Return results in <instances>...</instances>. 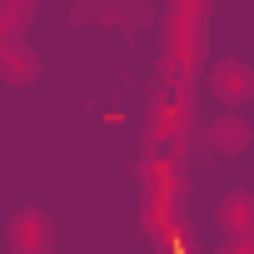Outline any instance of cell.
Wrapping results in <instances>:
<instances>
[{
	"instance_id": "1",
	"label": "cell",
	"mask_w": 254,
	"mask_h": 254,
	"mask_svg": "<svg viewBox=\"0 0 254 254\" xmlns=\"http://www.w3.org/2000/svg\"><path fill=\"white\" fill-rule=\"evenodd\" d=\"M204 5L209 0H175L170 15V55H165V80L170 85H194L199 55H204Z\"/></svg>"
},
{
	"instance_id": "2",
	"label": "cell",
	"mask_w": 254,
	"mask_h": 254,
	"mask_svg": "<svg viewBox=\"0 0 254 254\" xmlns=\"http://www.w3.org/2000/svg\"><path fill=\"white\" fill-rule=\"evenodd\" d=\"M185 229L180 219V170L160 155L145 160V234L155 239H175Z\"/></svg>"
},
{
	"instance_id": "3",
	"label": "cell",
	"mask_w": 254,
	"mask_h": 254,
	"mask_svg": "<svg viewBox=\"0 0 254 254\" xmlns=\"http://www.w3.org/2000/svg\"><path fill=\"white\" fill-rule=\"evenodd\" d=\"M80 25H120V30H145L150 25V0H80L75 5Z\"/></svg>"
},
{
	"instance_id": "4",
	"label": "cell",
	"mask_w": 254,
	"mask_h": 254,
	"mask_svg": "<svg viewBox=\"0 0 254 254\" xmlns=\"http://www.w3.org/2000/svg\"><path fill=\"white\" fill-rule=\"evenodd\" d=\"M209 95L224 105V110H239L249 95H254V70L244 65V60H214L209 65Z\"/></svg>"
},
{
	"instance_id": "5",
	"label": "cell",
	"mask_w": 254,
	"mask_h": 254,
	"mask_svg": "<svg viewBox=\"0 0 254 254\" xmlns=\"http://www.w3.org/2000/svg\"><path fill=\"white\" fill-rule=\"evenodd\" d=\"M249 140H254V130H249V120H244L239 110H224L219 120L204 125V145H209L214 155H239Z\"/></svg>"
},
{
	"instance_id": "6",
	"label": "cell",
	"mask_w": 254,
	"mask_h": 254,
	"mask_svg": "<svg viewBox=\"0 0 254 254\" xmlns=\"http://www.w3.org/2000/svg\"><path fill=\"white\" fill-rule=\"evenodd\" d=\"M50 239H55V229H50V219L40 209H20L15 214V224H10L15 254H50Z\"/></svg>"
},
{
	"instance_id": "7",
	"label": "cell",
	"mask_w": 254,
	"mask_h": 254,
	"mask_svg": "<svg viewBox=\"0 0 254 254\" xmlns=\"http://www.w3.org/2000/svg\"><path fill=\"white\" fill-rule=\"evenodd\" d=\"M219 229H224L229 239H249V234H254V194L234 190V194L219 204Z\"/></svg>"
},
{
	"instance_id": "8",
	"label": "cell",
	"mask_w": 254,
	"mask_h": 254,
	"mask_svg": "<svg viewBox=\"0 0 254 254\" xmlns=\"http://www.w3.org/2000/svg\"><path fill=\"white\" fill-rule=\"evenodd\" d=\"M35 70H40L35 50H25L20 40H0V75H5L10 85H25V80H35Z\"/></svg>"
},
{
	"instance_id": "9",
	"label": "cell",
	"mask_w": 254,
	"mask_h": 254,
	"mask_svg": "<svg viewBox=\"0 0 254 254\" xmlns=\"http://www.w3.org/2000/svg\"><path fill=\"white\" fill-rule=\"evenodd\" d=\"M35 5H40V0H0V35L15 40L20 20H30V10H35Z\"/></svg>"
},
{
	"instance_id": "10",
	"label": "cell",
	"mask_w": 254,
	"mask_h": 254,
	"mask_svg": "<svg viewBox=\"0 0 254 254\" xmlns=\"http://www.w3.org/2000/svg\"><path fill=\"white\" fill-rule=\"evenodd\" d=\"M224 254H254V234H249V239H234Z\"/></svg>"
}]
</instances>
